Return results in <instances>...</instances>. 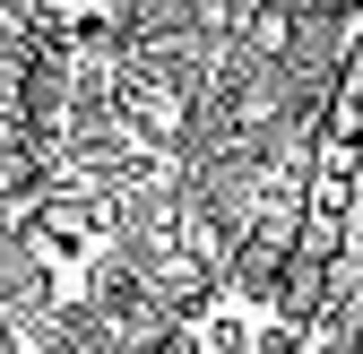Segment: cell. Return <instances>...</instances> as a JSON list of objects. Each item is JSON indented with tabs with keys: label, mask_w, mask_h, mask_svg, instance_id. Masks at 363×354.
Masks as SVG:
<instances>
[{
	"label": "cell",
	"mask_w": 363,
	"mask_h": 354,
	"mask_svg": "<svg viewBox=\"0 0 363 354\" xmlns=\"http://www.w3.org/2000/svg\"><path fill=\"white\" fill-rule=\"evenodd\" d=\"M354 354H363V346H354Z\"/></svg>",
	"instance_id": "obj_2"
},
{
	"label": "cell",
	"mask_w": 363,
	"mask_h": 354,
	"mask_svg": "<svg viewBox=\"0 0 363 354\" xmlns=\"http://www.w3.org/2000/svg\"><path fill=\"white\" fill-rule=\"evenodd\" d=\"M43 9H52L69 35H104L113 26V9H121V0H43Z\"/></svg>",
	"instance_id": "obj_1"
}]
</instances>
